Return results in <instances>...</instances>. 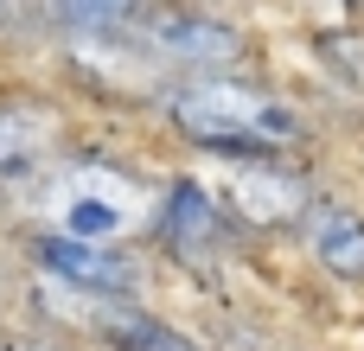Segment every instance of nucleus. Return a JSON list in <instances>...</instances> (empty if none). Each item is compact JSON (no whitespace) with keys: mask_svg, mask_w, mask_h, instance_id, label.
I'll return each instance as SVG.
<instances>
[{"mask_svg":"<svg viewBox=\"0 0 364 351\" xmlns=\"http://www.w3.org/2000/svg\"><path fill=\"white\" fill-rule=\"evenodd\" d=\"M128 32L141 38V51H154V58H166V64H179V70H198V77L237 64V51H243V32H237L230 19L198 13V6H179V0L134 6V13H128Z\"/></svg>","mask_w":364,"mask_h":351,"instance_id":"nucleus-2","label":"nucleus"},{"mask_svg":"<svg viewBox=\"0 0 364 351\" xmlns=\"http://www.w3.org/2000/svg\"><path fill=\"white\" fill-rule=\"evenodd\" d=\"M307 256L333 281H358L364 288V217L352 205H333V198L314 205L307 211Z\"/></svg>","mask_w":364,"mask_h":351,"instance_id":"nucleus-7","label":"nucleus"},{"mask_svg":"<svg viewBox=\"0 0 364 351\" xmlns=\"http://www.w3.org/2000/svg\"><path fill=\"white\" fill-rule=\"evenodd\" d=\"M90 333L109 351H198L186 333H173L166 320H154L147 307H128V301H102V313L90 320Z\"/></svg>","mask_w":364,"mask_h":351,"instance_id":"nucleus-8","label":"nucleus"},{"mask_svg":"<svg viewBox=\"0 0 364 351\" xmlns=\"http://www.w3.org/2000/svg\"><path fill=\"white\" fill-rule=\"evenodd\" d=\"M218 205H224V217H250V224H301L307 217V185L282 166H243L237 185Z\"/></svg>","mask_w":364,"mask_h":351,"instance_id":"nucleus-6","label":"nucleus"},{"mask_svg":"<svg viewBox=\"0 0 364 351\" xmlns=\"http://www.w3.org/2000/svg\"><path fill=\"white\" fill-rule=\"evenodd\" d=\"M26 256L58 288L90 294V301H134V288H141L134 256H122L115 243H83V237H64V230H38V237H26Z\"/></svg>","mask_w":364,"mask_h":351,"instance_id":"nucleus-3","label":"nucleus"},{"mask_svg":"<svg viewBox=\"0 0 364 351\" xmlns=\"http://www.w3.org/2000/svg\"><path fill=\"white\" fill-rule=\"evenodd\" d=\"M0 351H13V345H0Z\"/></svg>","mask_w":364,"mask_h":351,"instance_id":"nucleus-12","label":"nucleus"},{"mask_svg":"<svg viewBox=\"0 0 364 351\" xmlns=\"http://www.w3.org/2000/svg\"><path fill=\"white\" fill-rule=\"evenodd\" d=\"M134 224H147L141 192L122 185V179H109L102 192H96V185H70V192L58 198V224H51V230L83 237V243H122Z\"/></svg>","mask_w":364,"mask_h":351,"instance_id":"nucleus-5","label":"nucleus"},{"mask_svg":"<svg viewBox=\"0 0 364 351\" xmlns=\"http://www.w3.org/2000/svg\"><path fill=\"white\" fill-rule=\"evenodd\" d=\"M13 351H64V345H13Z\"/></svg>","mask_w":364,"mask_h":351,"instance_id":"nucleus-11","label":"nucleus"},{"mask_svg":"<svg viewBox=\"0 0 364 351\" xmlns=\"http://www.w3.org/2000/svg\"><path fill=\"white\" fill-rule=\"evenodd\" d=\"M64 26H83V32H102V26H128V13L141 0H45Z\"/></svg>","mask_w":364,"mask_h":351,"instance_id":"nucleus-10","label":"nucleus"},{"mask_svg":"<svg viewBox=\"0 0 364 351\" xmlns=\"http://www.w3.org/2000/svg\"><path fill=\"white\" fill-rule=\"evenodd\" d=\"M154 237L179 262H218V249L230 243V217L205 192V179H173L166 198H160V211H154Z\"/></svg>","mask_w":364,"mask_h":351,"instance_id":"nucleus-4","label":"nucleus"},{"mask_svg":"<svg viewBox=\"0 0 364 351\" xmlns=\"http://www.w3.org/2000/svg\"><path fill=\"white\" fill-rule=\"evenodd\" d=\"M166 122L192 141V147H211V153H237V160H262V153H282L301 141V115L294 102H282L275 90L262 83H243V77H186L173 96H166Z\"/></svg>","mask_w":364,"mask_h":351,"instance_id":"nucleus-1","label":"nucleus"},{"mask_svg":"<svg viewBox=\"0 0 364 351\" xmlns=\"http://www.w3.org/2000/svg\"><path fill=\"white\" fill-rule=\"evenodd\" d=\"M51 141H58L51 109H38V102H0V179L38 166L51 153Z\"/></svg>","mask_w":364,"mask_h":351,"instance_id":"nucleus-9","label":"nucleus"}]
</instances>
